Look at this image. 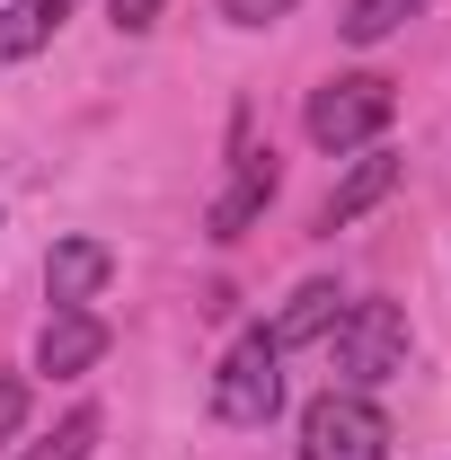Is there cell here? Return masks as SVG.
I'll return each instance as SVG.
<instances>
[{"label":"cell","instance_id":"obj_15","mask_svg":"<svg viewBox=\"0 0 451 460\" xmlns=\"http://www.w3.org/2000/svg\"><path fill=\"white\" fill-rule=\"evenodd\" d=\"M107 18L124 36H151V27H160V0H107Z\"/></svg>","mask_w":451,"mask_h":460},{"label":"cell","instance_id":"obj_7","mask_svg":"<svg viewBox=\"0 0 451 460\" xmlns=\"http://www.w3.org/2000/svg\"><path fill=\"white\" fill-rule=\"evenodd\" d=\"M390 195H398V151H381V142H372V151H363V160H354V169L328 186V204H319V230H354L372 204H390Z\"/></svg>","mask_w":451,"mask_h":460},{"label":"cell","instance_id":"obj_8","mask_svg":"<svg viewBox=\"0 0 451 460\" xmlns=\"http://www.w3.org/2000/svg\"><path fill=\"white\" fill-rule=\"evenodd\" d=\"M275 186H283L275 151H239V177L222 186V204H213V239H239V230H248L266 204H275Z\"/></svg>","mask_w":451,"mask_h":460},{"label":"cell","instance_id":"obj_14","mask_svg":"<svg viewBox=\"0 0 451 460\" xmlns=\"http://www.w3.org/2000/svg\"><path fill=\"white\" fill-rule=\"evenodd\" d=\"M27 425V372H0V443Z\"/></svg>","mask_w":451,"mask_h":460},{"label":"cell","instance_id":"obj_4","mask_svg":"<svg viewBox=\"0 0 451 460\" xmlns=\"http://www.w3.org/2000/svg\"><path fill=\"white\" fill-rule=\"evenodd\" d=\"M275 363H283V345L266 337V328H248V337L222 354V372H213V416H222V425H266L283 407V372Z\"/></svg>","mask_w":451,"mask_h":460},{"label":"cell","instance_id":"obj_2","mask_svg":"<svg viewBox=\"0 0 451 460\" xmlns=\"http://www.w3.org/2000/svg\"><path fill=\"white\" fill-rule=\"evenodd\" d=\"M390 115H398V89L381 80V71H337L328 89H310V142L319 151H372L381 133H390Z\"/></svg>","mask_w":451,"mask_h":460},{"label":"cell","instance_id":"obj_12","mask_svg":"<svg viewBox=\"0 0 451 460\" xmlns=\"http://www.w3.org/2000/svg\"><path fill=\"white\" fill-rule=\"evenodd\" d=\"M89 443H98V407H71L54 425V443H36V452H18V460H89Z\"/></svg>","mask_w":451,"mask_h":460},{"label":"cell","instance_id":"obj_1","mask_svg":"<svg viewBox=\"0 0 451 460\" xmlns=\"http://www.w3.org/2000/svg\"><path fill=\"white\" fill-rule=\"evenodd\" d=\"M407 310L398 301H345V319L328 328V363H337V390H381L407 372Z\"/></svg>","mask_w":451,"mask_h":460},{"label":"cell","instance_id":"obj_9","mask_svg":"<svg viewBox=\"0 0 451 460\" xmlns=\"http://www.w3.org/2000/svg\"><path fill=\"white\" fill-rule=\"evenodd\" d=\"M337 319H345V292L328 284V275H310V284H301V292H292V301L275 310V328H266V337L292 354V345H319L328 328H337Z\"/></svg>","mask_w":451,"mask_h":460},{"label":"cell","instance_id":"obj_13","mask_svg":"<svg viewBox=\"0 0 451 460\" xmlns=\"http://www.w3.org/2000/svg\"><path fill=\"white\" fill-rule=\"evenodd\" d=\"M301 0H222V18L230 27H275V18H292Z\"/></svg>","mask_w":451,"mask_h":460},{"label":"cell","instance_id":"obj_5","mask_svg":"<svg viewBox=\"0 0 451 460\" xmlns=\"http://www.w3.org/2000/svg\"><path fill=\"white\" fill-rule=\"evenodd\" d=\"M115 328L98 310H54L45 319V337H36V372H54V381H80V372H98L107 363Z\"/></svg>","mask_w":451,"mask_h":460},{"label":"cell","instance_id":"obj_6","mask_svg":"<svg viewBox=\"0 0 451 460\" xmlns=\"http://www.w3.org/2000/svg\"><path fill=\"white\" fill-rule=\"evenodd\" d=\"M107 275H115V248L107 239H54V257H45V301L54 310H89L98 292H107Z\"/></svg>","mask_w":451,"mask_h":460},{"label":"cell","instance_id":"obj_11","mask_svg":"<svg viewBox=\"0 0 451 460\" xmlns=\"http://www.w3.org/2000/svg\"><path fill=\"white\" fill-rule=\"evenodd\" d=\"M434 0H354L345 9V45H381V36H398L407 18H425Z\"/></svg>","mask_w":451,"mask_h":460},{"label":"cell","instance_id":"obj_3","mask_svg":"<svg viewBox=\"0 0 451 460\" xmlns=\"http://www.w3.org/2000/svg\"><path fill=\"white\" fill-rule=\"evenodd\" d=\"M301 460H390V416L372 390H328L301 407Z\"/></svg>","mask_w":451,"mask_h":460},{"label":"cell","instance_id":"obj_10","mask_svg":"<svg viewBox=\"0 0 451 460\" xmlns=\"http://www.w3.org/2000/svg\"><path fill=\"white\" fill-rule=\"evenodd\" d=\"M80 0H18V9H0V62H27V54H45L62 36V18H71Z\"/></svg>","mask_w":451,"mask_h":460}]
</instances>
